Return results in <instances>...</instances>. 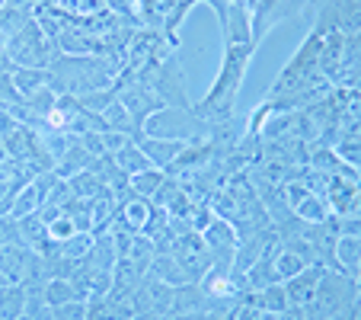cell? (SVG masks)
Returning a JSON list of instances; mask_svg holds the SVG:
<instances>
[{
    "mask_svg": "<svg viewBox=\"0 0 361 320\" xmlns=\"http://www.w3.org/2000/svg\"><path fill=\"white\" fill-rule=\"evenodd\" d=\"M358 301V285H355L352 275L345 273H336V269H326L320 279V288H317L314 301L307 307L310 320H326L333 314H345L355 307Z\"/></svg>",
    "mask_w": 361,
    "mask_h": 320,
    "instance_id": "277c9868",
    "label": "cell"
},
{
    "mask_svg": "<svg viewBox=\"0 0 361 320\" xmlns=\"http://www.w3.org/2000/svg\"><path fill=\"white\" fill-rule=\"evenodd\" d=\"M10 77H13V87L23 100L48 87V71H42V68H13Z\"/></svg>",
    "mask_w": 361,
    "mask_h": 320,
    "instance_id": "4fadbf2b",
    "label": "cell"
},
{
    "mask_svg": "<svg viewBox=\"0 0 361 320\" xmlns=\"http://www.w3.org/2000/svg\"><path fill=\"white\" fill-rule=\"evenodd\" d=\"M58 7L71 16H96L106 10V0H58Z\"/></svg>",
    "mask_w": 361,
    "mask_h": 320,
    "instance_id": "e0dca14e",
    "label": "cell"
},
{
    "mask_svg": "<svg viewBox=\"0 0 361 320\" xmlns=\"http://www.w3.org/2000/svg\"><path fill=\"white\" fill-rule=\"evenodd\" d=\"M358 263H361V237H345V234H339V240H336V273H345L355 279Z\"/></svg>",
    "mask_w": 361,
    "mask_h": 320,
    "instance_id": "30bf717a",
    "label": "cell"
},
{
    "mask_svg": "<svg viewBox=\"0 0 361 320\" xmlns=\"http://www.w3.org/2000/svg\"><path fill=\"white\" fill-rule=\"evenodd\" d=\"M323 273H326V266H307L304 273H298L294 279L281 282V285H285V295H288V304H294V307H310V301H314L317 288H320Z\"/></svg>",
    "mask_w": 361,
    "mask_h": 320,
    "instance_id": "ba28073f",
    "label": "cell"
},
{
    "mask_svg": "<svg viewBox=\"0 0 361 320\" xmlns=\"http://www.w3.org/2000/svg\"><path fill=\"white\" fill-rule=\"evenodd\" d=\"M336 227L345 237H361V218H355V215H336Z\"/></svg>",
    "mask_w": 361,
    "mask_h": 320,
    "instance_id": "d6986e66",
    "label": "cell"
},
{
    "mask_svg": "<svg viewBox=\"0 0 361 320\" xmlns=\"http://www.w3.org/2000/svg\"><path fill=\"white\" fill-rule=\"evenodd\" d=\"M51 320H87V301H68V304L48 307Z\"/></svg>",
    "mask_w": 361,
    "mask_h": 320,
    "instance_id": "ac0fdd59",
    "label": "cell"
},
{
    "mask_svg": "<svg viewBox=\"0 0 361 320\" xmlns=\"http://www.w3.org/2000/svg\"><path fill=\"white\" fill-rule=\"evenodd\" d=\"M352 320H361V301H355V307H352Z\"/></svg>",
    "mask_w": 361,
    "mask_h": 320,
    "instance_id": "cb8c5ba5",
    "label": "cell"
},
{
    "mask_svg": "<svg viewBox=\"0 0 361 320\" xmlns=\"http://www.w3.org/2000/svg\"><path fill=\"white\" fill-rule=\"evenodd\" d=\"M202 320H237L233 304H212L208 311H202Z\"/></svg>",
    "mask_w": 361,
    "mask_h": 320,
    "instance_id": "ffe728a7",
    "label": "cell"
},
{
    "mask_svg": "<svg viewBox=\"0 0 361 320\" xmlns=\"http://www.w3.org/2000/svg\"><path fill=\"white\" fill-rule=\"evenodd\" d=\"M269 266H272V275H275V282H288V279H294L298 273H304L307 266V259H304V253H298L294 247H288V244H275L272 247V253H269Z\"/></svg>",
    "mask_w": 361,
    "mask_h": 320,
    "instance_id": "9c48e42d",
    "label": "cell"
},
{
    "mask_svg": "<svg viewBox=\"0 0 361 320\" xmlns=\"http://www.w3.org/2000/svg\"><path fill=\"white\" fill-rule=\"evenodd\" d=\"M20 314H26V288L10 282L0 288V320H16Z\"/></svg>",
    "mask_w": 361,
    "mask_h": 320,
    "instance_id": "7c38bea8",
    "label": "cell"
},
{
    "mask_svg": "<svg viewBox=\"0 0 361 320\" xmlns=\"http://www.w3.org/2000/svg\"><path fill=\"white\" fill-rule=\"evenodd\" d=\"M112 160L118 164V170H122L125 177H135V173H144V170H150V167H154V164H150V157L144 154L137 141H128L122 150H118V154H112Z\"/></svg>",
    "mask_w": 361,
    "mask_h": 320,
    "instance_id": "8fae6325",
    "label": "cell"
},
{
    "mask_svg": "<svg viewBox=\"0 0 361 320\" xmlns=\"http://www.w3.org/2000/svg\"><path fill=\"white\" fill-rule=\"evenodd\" d=\"M345 215H355V218H361V189L355 192V198H352V205H348Z\"/></svg>",
    "mask_w": 361,
    "mask_h": 320,
    "instance_id": "44dd1931",
    "label": "cell"
},
{
    "mask_svg": "<svg viewBox=\"0 0 361 320\" xmlns=\"http://www.w3.org/2000/svg\"><path fill=\"white\" fill-rule=\"evenodd\" d=\"M166 320H202V314H173Z\"/></svg>",
    "mask_w": 361,
    "mask_h": 320,
    "instance_id": "7402d4cb",
    "label": "cell"
},
{
    "mask_svg": "<svg viewBox=\"0 0 361 320\" xmlns=\"http://www.w3.org/2000/svg\"><path fill=\"white\" fill-rule=\"evenodd\" d=\"M310 7V0H246L250 10V32L252 45H259L269 32H275V26H281L285 20L304 13Z\"/></svg>",
    "mask_w": 361,
    "mask_h": 320,
    "instance_id": "5b68a950",
    "label": "cell"
},
{
    "mask_svg": "<svg viewBox=\"0 0 361 320\" xmlns=\"http://www.w3.org/2000/svg\"><path fill=\"white\" fill-rule=\"evenodd\" d=\"M166 177H170L166 170H160V167H150V170L128 177V183H131V189H135L141 198H154L160 192V186L166 183Z\"/></svg>",
    "mask_w": 361,
    "mask_h": 320,
    "instance_id": "9a60e30c",
    "label": "cell"
},
{
    "mask_svg": "<svg viewBox=\"0 0 361 320\" xmlns=\"http://www.w3.org/2000/svg\"><path fill=\"white\" fill-rule=\"evenodd\" d=\"M189 141H192V138H164V135L147 131V135H144L137 144H141V150L150 157V164L160 167V170H170V167L176 164V157L189 148Z\"/></svg>",
    "mask_w": 361,
    "mask_h": 320,
    "instance_id": "52a82bcc",
    "label": "cell"
},
{
    "mask_svg": "<svg viewBox=\"0 0 361 320\" xmlns=\"http://www.w3.org/2000/svg\"><path fill=\"white\" fill-rule=\"evenodd\" d=\"M122 74V64L102 55H58L48 68V90L68 96H87L106 90Z\"/></svg>",
    "mask_w": 361,
    "mask_h": 320,
    "instance_id": "7a4b0ae2",
    "label": "cell"
},
{
    "mask_svg": "<svg viewBox=\"0 0 361 320\" xmlns=\"http://www.w3.org/2000/svg\"><path fill=\"white\" fill-rule=\"evenodd\" d=\"M29 20H32V10L0 7V35H4V39H13L20 29H26Z\"/></svg>",
    "mask_w": 361,
    "mask_h": 320,
    "instance_id": "2e32d148",
    "label": "cell"
},
{
    "mask_svg": "<svg viewBox=\"0 0 361 320\" xmlns=\"http://www.w3.org/2000/svg\"><path fill=\"white\" fill-rule=\"evenodd\" d=\"M68 301H87V295L74 285L71 279H48L45 282V304H68Z\"/></svg>",
    "mask_w": 361,
    "mask_h": 320,
    "instance_id": "5bb4252c",
    "label": "cell"
},
{
    "mask_svg": "<svg viewBox=\"0 0 361 320\" xmlns=\"http://www.w3.org/2000/svg\"><path fill=\"white\" fill-rule=\"evenodd\" d=\"M252 42H243V45H224V55H221L218 74H214V83L208 87V93L202 96V102L192 106L195 119L204 125V129H214L221 122H231L233 112H237V100L240 90H243V77L250 71V61L256 55Z\"/></svg>",
    "mask_w": 361,
    "mask_h": 320,
    "instance_id": "6da1fadb",
    "label": "cell"
},
{
    "mask_svg": "<svg viewBox=\"0 0 361 320\" xmlns=\"http://www.w3.org/2000/svg\"><path fill=\"white\" fill-rule=\"evenodd\" d=\"M355 285H358V301H361V263H358V273H355Z\"/></svg>",
    "mask_w": 361,
    "mask_h": 320,
    "instance_id": "d4e9b609",
    "label": "cell"
},
{
    "mask_svg": "<svg viewBox=\"0 0 361 320\" xmlns=\"http://www.w3.org/2000/svg\"><path fill=\"white\" fill-rule=\"evenodd\" d=\"M310 16L314 23H326L342 32L361 29V0H310Z\"/></svg>",
    "mask_w": 361,
    "mask_h": 320,
    "instance_id": "8992f818",
    "label": "cell"
},
{
    "mask_svg": "<svg viewBox=\"0 0 361 320\" xmlns=\"http://www.w3.org/2000/svg\"><path fill=\"white\" fill-rule=\"evenodd\" d=\"M0 7H7V0H0Z\"/></svg>",
    "mask_w": 361,
    "mask_h": 320,
    "instance_id": "4316f807",
    "label": "cell"
},
{
    "mask_svg": "<svg viewBox=\"0 0 361 320\" xmlns=\"http://www.w3.org/2000/svg\"><path fill=\"white\" fill-rule=\"evenodd\" d=\"M16 320H32V314H20V317H16Z\"/></svg>",
    "mask_w": 361,
    "mask_h": 320,
    "instance_id": "484cf974",
    "label": "cell"
},
{
    "mask_svg": "<svg viewBox=\"0 0 361 320\" xmlns=\"http://www.w3.org/2000/svg\"><path fill=\"white\" fill-rule=\"evenodd\" d=\"M131 320H166V317H160V314H150V311H144V314H137V317H131Z\"/></svg>",
    "mask_w": 361,
    "mask_h": 320,
    "instance_id": "603a6c76",
    "label": "cell"
},
{
    "mask_svg": "<svg viewBox=\"0 0 361 320\" xmlns=\"http://www.w3.org/2000/svg\"><path fill=\"white\" fill-rule=\"evenodd\" d=\"M58 55H61L58 45L45 35V29L35 23V16L26 23V29H20L13 39H7V58H10L13 68H42V71H48Z\"/></svg>",
    "mask_w": 361,
    "mask_h": 320,
    "instance_id": "3957f363",
    "label": "cell"
}]
</instances>
